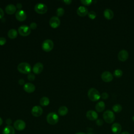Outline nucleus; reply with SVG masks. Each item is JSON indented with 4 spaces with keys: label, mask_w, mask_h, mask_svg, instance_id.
I'll return each instance as SVG.
<instances>
[{
    "label": "nucleus",
    "mask_w": 134,
    "mask_h": 134,
    "mask_svg": "<svg viewBox=\"0 0 134 134\" xmlns=\"http://www.w3.org/2000/svg\"><path fill=\"white\" fill-rule=\"evenodd\" d=\"M54 44L53 41L50 39H46L42 42V49L46 52H50L53 48Z\"/></svg>",
    "instance_id": "6"
},
{
    "label": "nucleus",
    "mask_w": 134,
    "mask_h": 134,
    "mask_svg": "<svg viewBox=\"0 0 134 134\" xmlns=\"http://www.w3.org/2000/svg\"><path fill=\"white\" fill-rule=\"evenodd\" d=\"M47 121L50 125H55L59 121V116L54 112H51L47 116Z\"/></svg>",
    "instance_id": "4"
},
{
    "label": "nucleus",
    "mask_w": 134,
    "mask_h": 134,
    "mask_svg": "<svg viewBox=\"0 0 134 134\" xmlns=\"http://www.w3.org/2000/svg\"><path fill=\"white\" fill-rule=\"evenodd\" d=\"M81 2L84 5H90L92 3V0H81Z\"/></svg>",
    "instance_id": "31"
},
{
    "label": "nucleus",
    "mask_w": 134,
    "mask_h": 134,
    "mask_svg": "<svg viewBox=\"0 0 134 134\" xmlns=\"http://www.w3.org/2000/svg\"><path fill=\"white\" fill-rule=\"evenodd\" d=\"M86 116L87 118L90 120H97L98 118L97 113L93 110H89L86 112Z\"/></svg>",
    "instance_id": "13"
},
{
    "label": "nucleus",
    "mask_w": 134,
    "mask_h": 134,
    "mask_svg": "<svg viewBox=\"0 0 134 134\" xmlns=\"http://www.w3.org/2000/svg\"><path fill=\"white\" fill-rule=\"evenodd\" d=\"M6 43V39L4 37H0V46H3Z\"/></svg>",
    "instance_id": "33"
},
{
    "label": "nucleus",
    "mask_w": 134,
    "mask_h": 134,
    "mask_svg": "<svg viewBox=\"0 0 134 134\" xmlns=\"http://www.w3.org/2000/svg\"><path fill=\"white\" fill-rule=\"evenodd\" d=\"M68 108L65 106H61L58 109V113L59 115L61 116H64L68 114Z\"/></svg>",
    "instance_id": "24"
},
{
    "label": "nucleus",
    "mask_w": 134,
    "mask_h": 134,
    "mask_svg": "<svg viewBox=\"0 0 134 134\" xmlns=\"http://www.w3.org/2000/svg\"><path fill=\"white\" fill-rule=\"evenodd\" d=\"M64 3H65L66 5H70L72 3L71 0H64L63 1Z\"/></svg>",
    "instance_id": "39"
},
{
    "label": "nucleus",
    "mask_w": 134,
    "mask_h": 134,
    "mask_svg": "<svg viewBox=\"0 0 134 134\" xmlns=\"http://www.w3.org/2000/svg\"><path fill=\"white\" fill-rule=\"evenodd\" d=\"M27 79L30 81H33L35 79V75L33 73H29L27 76Z\"/></svg>",
    "instance_id": "30"
},
{
    "label": "nucleus",
    "mask_w": 134,
    "mask_h": 134,
    "mask_svg": "<svg viewBox=\"0 0 134 134\" xmlns=\"http://www.w3.org/2000/svg\"><path fill=\"white\" fill-rule=\"evenodd\" d=\"M31 113L34 116L37 117L40 116L42 115L43 110L40 106H35L31 109Z\"/></svg>",
    "instance_id": "11"
},
{
    "label": "nucleus",
    "mask_w": 134,
    "mask_h": 134,
    "mask_svg": "<svg viewBox=\"0 0 134 134\" xmlns=\"http://www.w3.org/2000/svg\"><path fill=\"white\" fill-rule=\"evenodd\" d=\"M43 69V65L40 62H38L34 65L32 68V71L35 74H39L42 72Z\"/></svg>",
    "instance_id": "15"
},
{
    "label": "nucleus",
    "mask_w": 134,
    "mask_h": 134,
    "mask_svg": "<svg viewBox=\"0 0 134 134\" xmlns=\"http://www.w3.org/2000/svg\"><path fill=\"white\" fill-rule=\"evenodd\" d=\"M60 24L61 21L58 17L53 16L50 19L49 25L53 28H58L60 25Z\"/></svg>",
    "instance_id": "9"
},
{
    "label": "nucleus",
    "mask_w": 134,
    "mask_h": 134,
    "mask_svg": "<svg viewBox=\"0 0 134 134\" xmlns=\"http://www.w3.org/2000/svg\"><path fill=\"white\" fill-rule=\"evenodd\" d=\"M101 78L103 81L108 82L112 81L113 79V75L109 71H105L102 73Z\"/></svg>",
    "instance_id": "10"
},
{
    "label": "nucleus",
    "mask_w": 134,
    "mask_h": 134,
    "mask_svg": "<svg viewBox=\"0 0 134 134\" xmlns=\"http://www.w3.org/2000/svg\"><path fill=\"white\" fill-rule=\"evenodd\" d=\"M103 119L108 124L113 122L115 119V116L114 112L110 110H107L103 113Z\"/></svg>",
    "instance_id": "3"
},
{
    "label": "nucleus",
    "mask_w": 134,
    "mask_h": 134,
    "mask_svg": "<svg viewBox=\"0 0 134 134\" xmlns=\"http://www.w3.org/2000/svg\"><path fill=\"white\" fill-rule=\"evenodd\" d=\"M75 134H86V133H84V132H79L76 133Z\"/></svg>",
    "instance_id": "43"
},
{
    "label": "nucleus",
    "mask_w": 134,
    "mask_h": 134,
    "mask_svg": "<svg viewBox=\"0 0 134 134\" xmlns=\"http://www.w3.org/2000/svg\"><path fill=\"white\" fill-rule=\"evenodd\" d=\"M96 124L98 126H101L103 125L104 121L102 119H97L96 121Z\"/></svg>",
    "instance_id": "32"
},
{
    "label": "nucleus",
    "mask_w": 134,
    "mask_h": 134,
    "mask_svg": "<svg viewBox=\"0 0 134 134\" xmlns=\"http://www.w3.org/2000/svg\"><path fill=\"white\" fill-rule=\"evenodd\" d=\"M120 134H130L128 131H123V132H122L121 133H120Z\"/></svg>",
    "instance_id": "41"
},
{
    "label": "nucleus",
    "mask_w": 134,
    "mask_h": 134,
    "mask_svg": "<svg viewBox=\"0 0 134 134\" xmlns=\"http://www.w3.org/2000/svg\"><path fill=\"white\" fill-rule=\"evenodd\" d=\"M18 83L19 84L21 85H24L25 84V81L23 80V79H20L18 81Z\"/></svg>",
    "instance_id": "38"
},
{
    "label": "nucleus",
    "mask_w": 134,
    "mask_h": 134,
    "mask_svg": "<svg viewBox=\"0 0 134 134\" xmlns=\"http://www.w3.org/2000/svg\"><path fill=\"white\" fill-rule=\"evenodd\" d=\"M117 56L119 60L121 61H125L128 59L129 54L128 51L126 50L122 49L118 52Z\"/></svg>",
    "instance_id": "14"
},
{
    "label": "nucleus",
    "mask_w": 134,
    "mask_h": 134,
    "mask_svg": "<svg viewBox=\"0 0 134 134\" xmlns=\"http://www.w3.org/2000/svg\"><path fill=\"white\" fill-rule=\"evenodd\" d=\"M132 120L134 121V116H132Z\"/></svg>",
    "instance_id": "44"
},
{
    "label": "nucleus",
    "mask_w": 134,
    "mask_h": 134,
    "mask_svg": "<svg viewBox=\"0 0 134 134\" xmlns=\"http://www.w3.org/2000/svg\"><path fill=\"white\" fill-rule=\"evenodd\" d=\"M37 24L36 23H34V22L31 23L30 24V26H29V27L31 29H35L37 28Z\"/></svg>",
    "instance_id": "34"
},
{
    "label": "nucleus",
    "mask_w": 134,
    "mask_h": 134,
    "mask_svg": "<svg viewBox=\"0 0 134 134\" xmlns=\"http://www.w3.org/2000/svg\"><path fill=\"white\" fill-rule=\"evenodd\" d=\"M4 15V12L3 10L1 8H0V19L3 18Z\"/></svg>",
    "instance_id": "37"
},
{
    "label": "nucleus",
    "mask_w": 134,
    "mask_h": 134,
    "mask_svg": "<svg viewBox=\"0 0 134 134\" xmlns=\"http://www.w3.org/2000/svg\"><path fill=\"white\" fill-rule=\"evenodd\" d=\"M15 129L12 126H6L3 130L2 134H15Z\"/></svg>",
    "instance_id": "20"
},
{
    "label": "nucleus",
    "mask_w": 134,
    "mask_h": 134,
    "mask_svg": "<svg viewBox=\"0 0 134 134\" xmlns=\"http://www.w3.org/2000/svg\"><path fill=\"white\" fill-rule=\"evenodd\" d=\"M14 127L17 130H23L26 128V123L23 120L17 119L14 123Z\"/></svg>",
    "instance_id": "8"
},
{
    "label": "nucleus",
    "mask_w": 134,
    "mask_h": 134,
    "mask_svg": "<svg viewBox=\"0 0 134 134\" xmlns=\"http://www.w3.org/2000/svg\"><path fill=\"white\" fill-rule=\"evenodd\" d=\"M114 75L116 76V77H120L122 76V71L120 69H116L114 72Z\"/></svg>",
    "instance_id": "28"
},
{
    "label": "nucleus",
    "mask_w": 134,
    "mask_h": 134,
    "mask_svg": "<svg viewBox=\"0 0 134 134\" xmlns=\"http://www.w3.org/2000/svg\"><path fill=\"white\" fill-rule=\"evenodd\" d=\"M40 104L42 106H47L49 104L50 100L48 97L43 96L40 99Z\"/></svg>",
    "instance_id": "25"
},
{
    "label": "nucleus",
    "mask_w": 134,
    "mask_h": 134,
    "mask_svg": "<svg viewBox=\"0 0 134 134\" xmlns=\"http://www.w3.org/2000/svg\"><path fill=\"white\" fill-rule=\"evenodd\" d=\"M87 15H88V17L90 18H91V19H94L96 17V13L94 11H93V10H91V11L89 12L88 13Z\"/></svg>",
    "instance_id": "29"
},
{
    "label": "nucleus",
    "mask_w": 134,
    "mask_h": 134,
    "mask_svg": "<svg viewBox=\"0 0 134 134\" xmlns=\"http://www.w3.org/2000/svg\"><path fill=\"white\" fill-rule=\"evenodd\" d=\"M34 9L35 12L39 14H44L47 13L48 10L47 6L43 3H39L35 5Z\"/></svg>",
    "instance_id": "5"
},
{
    "label": "nucleus",
    "mask_w": 134,
    "mask_h": 134,
    "mask_svg": "<svg viewBox=\"0 0 134 134\" xmlns=\"http://www.w3.org/2000/svg\"><path fill=\"white\" fill-rule=\"evenodd\" d=\"M17 70L21 73L29 74L31 71V67L27 62H21L18 65Z\"/></svg>",
    "instance_id": "2"
},
{
    "label": "nucleus",
    "mask_w": 134,
    "mask_h": 134,
    "mask_svg": "<svg viewBox=\"0 0 134 134\" xmlns=\"http://www.w3.org/2000/svg\"><path fill=\"white\" fill-rule=\"evenodd\" d=\"M16 8H18V9H21L22 8V5L21 3H18L16 5Z\"/></svg>",
    "instance_id": "40"
},
{
    "label": "nucleus",
    "mask_w": 134,
    "mask_h": 134,
    "mask_svg": "<svg viewBox=\"0 0 134 134\" xmlns=\"http://www.w3.org/2000/svg\"><path fill=\"white\" fill-rule=\"evenodd\" d=\"M104 16L107 19H110L114 17V12L110 8H106L104 11Z\"/></svg>",
    "instance_id": "21"
},
{
    "label": "nucleus",
    "mask_w": 134,
    "mask_h": 134,
    "mask_svg": "<svg viewBox=\"0 0 134 134\" xmlns=\"http://www.w3.org/2000/svg\"><path fill=\"white\" fill-rule=\"evenodd\" d=\"M105 108V103L103 101L98 102L95 105V109L98 112L103 111Z\"/></svg>",
    "instance_id": "22"
},
{
    "label": "nucleus",
    "mask_w": 134,
    "mask_h": 134,
    "mask_svg": "<svg viewBox=\"0 0 134 134\" xmlns=\"http://www.w3.org/2000/svg\"><path fill=\"white\" fill-rule=\"evenodd\" d=\"M12 122V119H10V118H8L6 120V124L8 125V126H10L11 125Z\"/></svg>",
    "instance_id": "36"
},
{
    "label": "nucleus",
    "mask_w": 134,
    "mask_h": 134,
    "mask_svg": "<svg viewBox=\"0 0 134 134\" xmlns=\"http://www.w3.org/2000/svg\"><path fill=\"white\" fill-rule=\"evenodd\" d=\"M100 97L103 99H107L108 97V94L106 92H103L102 93Z\"/></svg>",
    "instance_id": "35"
},
{
    "label": "nucleus",
    "mask_w": 134,
    "mask_h": 134,
    "mask_svg": "<svg viewBox=\"0 0 134 134\" xmlns=\"http://www.w3.org/2000/svg\"><path fill=\"white\" fill-rule=\"evenodd\" d=\"M23 88L24 91L27 93H33L35 91L36 89V87L35 85H34L32 83H27L24 85Z\"/></svg>",
    "instance_id": "17"
},
{
    "label": "nucleus",
    "mask_w": 134,
    "mask_h": 134,
    "mask_svg": "<svg viewBox=\"0 0 134 134\" xmlns=\"http://www.w3.org/2000/svg\"><path fill=\"white\" fill-rule=\"evenodd\" d=\"M18 31L19 34L22 36H28L31 32V29L28 26L25 25L20 26L18 29Z\"/></svg>",
    "instance_id": "7"
},
{
    "label": "nucleus",
    "mask_w": 134,
    "mask_h": 134,
    "mask_svg": "<svg viewBox=\"0 0 134 134\" xmlns=\"http://www.w3.org/2000/svg\"><path fill=\"white\" fill-rule=\"evenodd\" d=\"M111 130L114 134H120L122 130V127L120 124L115 122L111 125Z\"/></svg>",
    "instance_id": "16"
},
{
    "label": "nucleus",
    "mask_w": 134,
    "mask_h": 134,
    "mask_svg": "<svg viewBox=\"0 0 134 134\" xmlns=\"http://www.w3.org/2000/svg\"><path fill=\"white\" fill-rule=\"evenodd\" d=\"M76 13L79 16L81 17H84L87 14H88V12L86 7L83 6H81L79 7L77 9Z\"/></svg>",
    "instance_id": "18"
},
{
    "label": "nucleus",
    "mask_w": 134,
    "mask_h": 134,
    "mask_svg": "<svg viewBox=\"0 0 134 134\" xmlns=\"http://www.w3.org/2000/svg\"><path fill=\"white\" fill-rule=\"evenodd\" d=\"M3 124V119L1 117H0V126H1Z\"/></svg>",
    "instance_id": "42"
},
{
    "label": "nucleus",
    "mask_w": 134,
    "mask_h": 134,
    "mask_svg": "<svg viewBox=\"0 0 134 134\" xmlns=\"http://www.w3.org/2000/svg\"><path fill=\"white\" fill-rule=\"evenodd\" d=\"M56 14L58 17H61L64 14V9L62 7H59L57 9Z\"/></svg>",
    "instance_id": "27"
},
{
    "label": "nucleus",
    "mask_w": 134,
    "mask_h": 134,
    "mask_svg": "<svg viewBox=\"0 0 134 134\" xmlns=\"http://www.w3.org/2000/svg\"><path fill=\"white\" fill-rule=\"evenodd\" d=\"M8 37L10 38V39H15L18 35V32L17 31V30L15 29H10L8 32Z\"/></svg>",
    "instance_id": "23"
},
{
    "label": "nucleus",
    "mask_w": 134,
    "mask_h": 134,
    "mask_svg": "<svg viewBox=\"0 0 134 134\" xmlns=\"http://www.w3.org/2000/svg\"><path fill=\"white\" fill-rule=\"evenodd\" d=\"M112 108L114 111L116 113H119L122 110V106L119 104H116L113 105Z\"/></svg>",
    "instance_id": "26"
},
{
    "label": "nucleus",
    "mask_w": 134,
    "mask_h": 134,
    "mask_svg": "<svg viewBox=\"0 0 134 134\" xmlns=\"http://www.w3.org/2000/svg\"><path fill=\"white\" fill-rule=\"evenodd\" d=\"M16 18L19 21H24L27 18V15L23 10H18L15 13Z\"/></svg>",
    "instance_id": "12"
},
{
    "label": "nucleus",
    "mask_w": 134,
    "mask_h": 134,
    "mask_svg": "<svg viewBox=\"0 0 134 134\" xmlns=\"http://www.w3.org/2000/svg\"><path fill=\"white\" fill-rule=\"evenodd\" d=\"M5 10L7 14L13 15L15 14V13H16V7L12 4H8L6 6Z\"/></svg>",
    "instance_id": "19"
},
{
    "label": "nucleus",
    "mask_w": 134,
    "mask_h": 134,
    "mask_svg": "<svg viewBox=\"0 0 134 134\" xmlns=\"http://www.w3.org/2000/svg\"><path fill=\"white\" fill-rule=\"evenodd\" d=\"M87 96L89 99L92 101L98 100L100 97V95L99 92L95 88H90L87 92Z\"/></svg>",
    "instance_id": "1"
}]
</instances>
